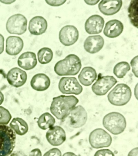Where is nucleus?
<instances>
[{
	"label": "nucleus",
	"mask_w": 138,
	"mask_h": 156,
	"mask_svg": "<svg viewBox=\"0 0 138 156\" xmlns=\"http://www.w3.org/2000/svg\"><path fill=\"white\" fill-rule=\"evenodd\" d=\"M79 37L77 28L73 25H66L60 29L59 34L60 42L64 46H72L76 43Z\"/></svg>",
	"instance_id": "9b49d317"
},
{
	"label": "nucleus",
	"mask_w": 138,
	"mask_h": 156,
	"mask_svg": "<svg viewBox=\"0 0 138 156\" xmlns=\"http://www.w3.org/2000/svg\"><path fill=\"white\" fill-rule=\"evenodd\" d=\"M123 30V25L117 19L109 21L105 24L103 30L104 35L108 37L114 38L119 36Z\"/></svg>",
	"instance_id": "6ab92c4d"
},
{
	"label": "nucleus",
	"mask_w": 138,
	"mask_h": 156,
	"mask_svg": "<svg viewBox=\"0 0 138 156\" xmlns=\"http://www.w3.org/2000/svg\"><path fill=\"white\" fill-rule=\"evenodd\" d=\"M105 24V20L102 17L99 15H93L86 20L85 29L88 34H99L102 31Z\"/></svg>",
	"instance_id": "4468645a"
},
{
	"label": "nucleus",
	"mask_w": 138,
	"mask_h": 156,
	"mask_svg": "<svg viewBox=\"0 0 138 156\" xmlns=\"http://www.w3.org/2000/svg\"><path fill=\"white\" fill-rule=\"evenodd\" d=\"M82 67V62L79 57L75 54H70L57 62L54 70L59 76H75L78 74Z\"/></svg>",
	"instance_id": "f03ea898"
},
{
	"label": "nucleus",
	"mask_w": 138,
	"mask_h": 156,
	"mask_svg": "<svg viewBox=\"0 0 138 156\" xmlns=\"http://www.w3.org/2000/svg\"><path fill=\"white\" fill-rule=\"evenodd\" d=\"M128 156H138V147H134L128 153Z\"/></svg>",
	"instance_id": "f704fd0d"
},
{
	"label": "nucleus",
	"mask_w": 138,
	"mask_h": 156,
	"mask_svg": "<svg viewBox=\"0 0 138 156\" xmlns=\"http://www.w3.org/2000/svg\"><path fill=\"white\" fill-rule=\"evenodd\" d=\"M97 74L96 70L92 67H84L78 75L79 80L85 86L91 85L96 80Z\"/></svg>",
	"instance_id": "4be33fe9"
},
{
	"label": "nucleus",
	"mask_w": 138,
	"mask_h": 156,
	"mask_svg": "<svg viewBox=\"0 0 138 156\" xmlns=\"http://www.w3.org/2000/svg\"><path fill=\"white\" fill-rule=\"evenodd\" d=\"M43 156H62V152L59 148L54 147L46 152Z\"/></svg>",
	"instance_id": "7c9ffc66"
},
{
	"label": "nucleus",
	"mask_w": 138,
	"mask_h": 156,
	"mask_svg": "<svg viewBox=\"0 0 138 156\" xmlns=\"http://www.w3.org/2000/svg\"><path fill=\"white\" fill-rule=\"evenodd\" d=\"M79 102L78 99L72 95H60L53 98L50 111L57 119L64 120Z\"/></svg>",
	"instance_id": "f257e3e1"
},
{
	"label": "nucleus",
	"mask_w": 138,
	"mask_h": 156,
	"mask_svg": "<svg viewBox=\"0 0 138 156\" xmlns=\"http://www.w3.org/2000/svg\"><path fill=\"white\" fill-rule=\"evenodd\" d=\"M86 4L89 5H94L99 2V1H84Z\"/></svg>",
	"instance_id": "e433bc0d"
},
{
	"label": "nucleus",
	"mask_w": 138,
	"mask_h": 156,
	"mask_svg": "<svg viewBox=\"0 0 138 156\" xmlns=\"http://www.w3.org/2000/svg\"><path fill=\"white\" fill-rule=\"evenodd\" d=\"M65 119H67V124L70 127L78 129L86 123L88 114L85 108L79 105L72 108Z\"/></svg>",
	"instance_id": "6e6552de"
},
{
	"label": "nucleus",
	"mask_w": 138,
	"mask_h": 156,
	"mask_svg": "<svg viewBox=\"0 0 138 156\" xmlns=\"http://www.w3.org/2000/svg\"><path fill=\"white\" fill-rule=\"evenodd\" d=\"M15 1H14V0H1L0 2L4 4L9 5L14 3Z\"/></svg>",
	"instance_id": "4c0bfd02"
},
{
	"label": "nucleus",
	"mask_w": 138,
	"mask_h": 156,
	"mask_svg": "<svg viewBox=\"0 0 138 156\" xmlns=\"http://www.w3.org/2000/svg\"><path fill=\"white\" fill-rule=\"evenodd\" d=\"M103 125L113 135H118L125 130L127 123L125 118L121 113L111 112L104 117Z\"/></svg>",
	"instance_id": "7ed1b4c3"
},
{
	"label": "nucleus",
	"mask_w": 138,
	"mask_h": 156,
	"mask_svg": "<svg viewBox=\"0 0 138 156\" xmlns=\"http://www.w3.org/2000/svg\"><path fill=\"white\" fill-rule=\"evenodd\" d=\"M130 88L126 84L119 83L107 95L109 102L113 105L123 106L129 102L132 97Z\"/></svg>",
	"instance_id": "39448f33"
},
{
	"label": "nucleus",
	"mask_w": 138,
	"mask_h": 156,
	"mask_svg": "<svg viewBox=\"0 0 138 156\" xmlns=\"http://www.w3.org/2000/svg\"><path fill=\"white\" fill-rule=\"evenodd\" d=\"M94 156H115L112 151L108 149L98 150L95 152Z\"/></svg>",
	"instance_id": "c85d7f7f"
},
{
	"label": "nucleus",
	"mask_w": 138,
	"mask_h": 156,
	"mask_svg": "<svg viewBox=\"0 0 138 156\" xmlns=\"http://www.w3.org/2000/svg\"><path fill=\"white\" fill-rule=\"evenodd\" d=\"M48 26V22L45 18L41 16H36L30 20L29 30L32 35L38 36L44 34Z\"/></svg>",
	"instance_id": "2eb2a0df"
},
{
	"label": "nucleus",
	"mask_w": 138,
	"mask_h": 156,
	"mask_svg": "<svg viewBox=\"0 0 138 156\" xmlns=\"http://www.w3.org/2000/svg\"><path fill=\"white\" fill-rule=\"evenodd\" d=\"M28 20L23 15L17 13L11 16L7 20L6 29L9 34L22 35L27 30Z\"/></svg>",
	"instance_id": "0eeeda50"
},
{
	"label": "nucleus",
	"mask_w": 138,
	"mask_h": 156,
	"mask_svg": "<svg viewBox=\"0 0 138 156\" xmlns=\"http://www.w3.org/2000/svg\"><path fill=\"white\" fill-rule=\"evenodd\" d=\"M37 64V57L34 52L27 51L24 52L18 58V65L25 70H31L34 68Z\"/></svg>",
	"instance_id": "aec40b11"
},
{
	"label": "nucleus",
	"mask_w": 138,
	"mask_h": 156,
	"mask_svg": "<svg viewBox=\"0 0 138 156\" xmlns=\"http://www.w3.org/2000/svg\"><path fill=\"white\" fill-rule=\"evenodd\" d=\"M62 156H78L72 152H65Z\"/></svg>",
	"instance_id": "58836bf2"
},
{
	"label": "nucleus",
	"mask_w": 138,
	"mask_h": 156,
	"mask_svg": "<svg viewBox=\"0 0 138 156\" xmlns=\"http://www.w3.org/2000/svg\"><path fill=\"white\" fill-rule=\"evenodd\" d=\"M138 1H131L128 8V17L131 24L136 28L138 27Z\"/></svg>",
	"instance_id": "a878e982"
},
{
	"label": "nucleus",
	"mask_w": 138,
	"mask_h": 156,
	"mask_svg": "<svg viewBox=\"0 0 138 156\" xmlns=\"http://www.w3.org/2000/svg\"><path fill=\"white\" fill-rule=\"evenodd\" d=\"M46 138L52 146H59L66 141V132L63 128L59 126H55L49 129L46 134Z\"/></svg>",
	"instance_id": "f8f14e48"
},
{
	"label": "nucleus",
	"mask_w": 138,
	"mask_h": 156,
	"mask_svg": "<svg viewBox=\"0 0 138 156\" xmlns=\"http://www.w3.org/2000/svg\"><path fill=\"white\" fill-rule=\"evenodd\" d=\"M138 56L137 55L134 57L130 62V65L132 68V72L136 78H138Z\"/></svg>",
	"instance_id": "c756f323"
},
{
	"label": "nucleus",
	"mask_w": 138,
	"mask_h": 156,
	"mask_svg": "<svg viewBox=\"0 0 138 156\" xmlns=\"http://www.w3.org/2000/svg\"><path fill=\"white\" fill-rule=\"evenodd\" d=\"M45 2H46L48 5H49L53 6V7H58L63 5L65 2H66V1H64V0H52V1H45Z\"/></svg>",
	"instance_id": "2f4dec72"
},
{
	"label": "nucleus",
	"mask_w": 138,
	"mask_h": 156,
	"mask_svg": "<svg viewBox=\"0 0 138 156\" xmlns=\"http://www.w3.org/2000/svg\"><path fill=\"white\" fill-rule=\"evenodd\" d=\"M6 79L11 85L19 88L26 83L27 80V74L25 71L18 67H15L8 71Z\"/></svg>",
	"instance_id": "ddd939ff"
},
{
	"label": "nucleus",
	"mask_w": 138,
	"mask_h": 156,
	"mask_svg": "<svg viewBox=\"0 0 138 156\" xmlns=\"http://www.w3.org/2000/svg\"><path fill=\"white\" fill-rule=\"evenodd\" d=\"M89 142L90 146L94 148L107 147L112 144V138L104 129L97 128L94 129L89 134Z\"/></svg>",
	"instance_id": "423d86ee"
},
{
	"label": "nucleus",
	"mask_w": 138,
	"mask_h": 156,
	"mask_svg": "<svg viewBox=\"0 0 138 156\" xmlns=\"http://www.w3.org/2000/svg\"><path fill=\"white\" fill-rule=\"evenodd\" d=\"M37 122L41 129L46 130L54 126L56 123L55 118L48 112H45L39 118Z\"/></svg>",
	"instance_id": "b1692460"
},
{
	"label": "nucleus",
	"mask_w": 138,
	"mask_h": 156,
	"mask_svg": "<svg viewBox=\"0 0 138 156\" xmlns=\"http://www.w3.org/2000/svg\"><path fill=\"white\" fill-rule=\"evenodd\" d=\"M4 100V95L3 94V93L0 91V105L2 104L3 103V101Z\"/></svg>",
	"instance_id": "ea45409f"
},
{
	"label": "nucleus",
	"mask_w": 138,
	"mask_h": 156,
	"mask_svg": "<svg viewBox=\"0 0 138 156\" xmlns=\"http://www.w3.org/2000/svg\"><path fill=\"white\" fill-rule=\"evenodd\" d=\"M9 156H27L22 151H15L13 152Z\"/></svg>",
	"instance_id": "c9c22d12"
},
{
	"label": "nucleus",
	"mask_w": 138,
	"mask_h": 156,
	"mask_svg": "<svg viewBox=\"0 0 138 156\" xmlns=\"http://www.w3.org/2000/svg\"><path fill=\"white\" fill-rule=\"evenodd\" d=\"M39 62L42 64L50 63L53 58V52L51 49L48 47L41 48L37 52Z\"/></svg>",
	"instance_id": "393cba45"
},
{
	"label": "nucleus",
	"mask_w": 138,
	"mask_h": 156,
	"mask_svg": "<svg viewBox=\"0 0 138 156\" xmlns=\"http://www.w3.org/2000/svg\"><path fill=\"white\" fill-rule=\"evenodd\" d=\"M29 156H42V152L39 149H34L30 152Z\"/></svg>",
	"instance_id": "473e14b6"
},
{
	"label": "nucleus",
	"mask_w": 138,
	"mask_h": 156,
	"mask_svg": "<svg viewBox=\"0 0 138 156\" xmlns=\"http://www.w3.org/2000/svg\"><path fill=\"white\" fill-rule=\"evenodd\" d=\"M130 70V66L126 62H120L114 67V74L118 79H122Z\"/></svg>",
	"instance_id": "bb28decb"
},
{
	"label": "nucleus",
	"mask_w": 138,
	"mask_h": 156,
	"mask_svg": "<svg viewBox=\"0 0 138 156\" xmlns=\"http://www.w3.org/2000/svg\"><path fill=\"white\" fill-rule=\"evenodd\" d=\"M12 118V116L9 110L2 106H0V125H7Z\"/></svg>",
	"instance_id": "cd10ccee"
},
{
	"label": "nucleus",
	"mask_w": 138,
	"mask_h": 156,
	"mask_svg": "<svg viewBox=\"0 0 138 156\" xmlns=\"http://www.w3.org/2000/svg\"><path fill=\"white\" fill-rule=\"evenodd\" d=\"M24 45L23 40L20 37H8L6 41V52L9 55H17L22 51Z\"/></svg>",
	"instance_id": "f3484780"
},
{
	"label": "nucleus",
	"mask_w": 138,
	"mask_h": 156,
	"mask_svg": "<svg viewBox=\"0 0 138 156\" xmlns=\"http://www.w3.org/2000/svg\"><path fill=\"white\" fill-rule=\"evenodd\" d=\"M117 83V79L112 76H99L92 87V91L97 96H104Z\"/></svg>",
	"instance_id": "1a4fd4ad"
},
{
	"label": "nucleus",
	"mask_w": 138,
	"mask_h": 156,
	"mask_svg": "<svg viewBox=\"0 0 138 156\" xmlns=\"http://www.w3.org/2000/svg\"><path fill=\"white\" fill-rule=\"evenodd\" d=\"M123 2L121 0L102 1L99 4V9L103 14L106 16L113 15L119 12Z\"/></svg>",
	"instance_id": "a211bd4d"
},
{
	"label": "nucleus",
	"mask_w": 138,
	"mask_h": 156,
	"mask_svg": "<svg viewBox=\"0 0 138 156\" xmlns=\"http://www.w3.org/2000/svg\"><path fill=\"white\" fill-rule=\"evenodd\" d=\"M4 50V37L0 34V55L3 53Z\"/></svg>",
	"instance_id": "72a5a7b5"
},
{
	"label": "nucleus",
	"mask_w": 138,
	"mask_h": 156,
	"mask_svg": "<svg viewBox=\"0 0 138 156\" xmlns=\"http://www.w3.org/2000/svg\"><path fill=\"white\" fill-rule=\"evenodd\" d=\"M105 41L100 35L88 36L84 41L83 47L87 52L95 54L99 52L103 47Z\"/></svg>",
	"instance_id": "dca6fc26"
},
{
	"label": "nucleus",
	"mask_w": 138,
	"mask_h": 156,
	"mask_svg": "<svg viewBox=\"0 0 138 156\" xmlns=\"http://www.w3.org/2000/svg\"><path fill=\"white\" fill-rule=\"evenodd\" d=\"M16 134L8 126L0 125V156H9L15 147Z\"/></svg>",
	"instance_id": "20e7f679"
},
{
	"label": "nucleus",
	"mask_w": 138,
	"mask_h": 156,
	"mask_svg": "<svg viewBox=\"0 0 138 156\" xmlns=\"http://www.w3.org/2000/svg\"><path fill=\"white\" fill-rule=\"evenodd\" d=\"M51 84V80L46 74L38 73L32 77L31 81L32 88L38 91H45L49 88Z\"/></svg>",
	"instance_id": "412c9836"
},
{
	"label": "nucleus",
	"mask_w": 138,
	"mask_h": 156,
	"mask_svg": "<svg viewBox=\"0 0 138 156\" xmlns=\"http://www.w3.org/2000/svg\"><path fill=\"white\" fill-rule=\"evenodd\" d=\"M9 126L15 134L23 136L27 133L29 130L27 123L22 118H14L9 124Z\"/></svg>",
	"instance_id": "5701e85b"
},
{
	"label": "nucleus",
	"mask_w": 138,
	"mask_h": 156,
	"mask_svg": "<svg viewBox=\"0 0 138 156\" xmlns=\"http://www.w3.org/2000/svg\"><path fill=\"white\" fill-rule=\"evenodd\" d=\"M134 96L137 100H138V83L136 84L134 88Z\"/></svg>",
	"instance_id": "a19ab883"
},
{
	"label": "nucleus",
	"mask_w": 138,
	"mask_h": 156,
	"mask_svg": "<svg viewBox=\"0 0 138 156\" xmlns=\"http://www.w3.org/2000/svg\"><path fill=\"white\" fill-rule=\"evenodd\" d=\"M59 88L62 93L66 94L79 95L83 88L77 79L73 77H63L60 79Z\"/></svg>",
	"instance_id": "9d476101"
}]
</instances>
